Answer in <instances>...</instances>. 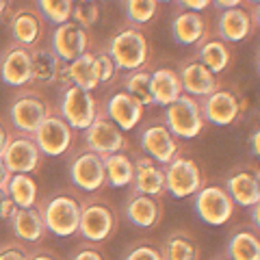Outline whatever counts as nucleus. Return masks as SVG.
<instances>
[{"label":"nucleus","mask_w":260,"mask_h":260,"mask_svg":"<svg viewBox=\"0 0 260 260\" xmlns=\"http://www.w3.org/2000/svg\"><path fill=\"white\" fill-rule=\"evenodd\" d=\"M119 217L117 208L98 193L80 195V223L78 234L91 243H107L117 234Z\"/></svg>","instance_id":"obj_1"},{"label":"nucleus","mask_w":260,"mask_h":260,"mask_svg":"<svg viewBox=\"0 0 260 260\" xmlns=\"http://www.w3.org/2000/svg\"><path fill=\"white\" fill-rule=\"evenodd\" d=\"M44 223L48 234H54L59 239H68L78 234L80 223V195L70 191H56L48 198H39Z\"/></svg>","instance_id":"obj_2"},{"label":"nucleus","mask_w":260,"mask_h":260,"mask_svg":"<svg viewBox=\"0 0 260 260\" xmlns=\"http://www.w3.org/2000/svg\"><path fill=\"white\" fill-rule=\"evenodd\" d=\"M107 52L111 54V59L115 61L117 70L124 72H133V70H141L150 63L152 56V46L148 42V35L139 28V26H126L117 30L111 37Z\"/></svg>","instance_id":"obj_3"},{"label":"nucleus","mask_w":260,"mask_h":260,"mask_svg":"<svg viewBox=\"0 0 260 260\" xmlns=\"http://www.w3.org/2000/svg\"><path fill=\"white\" fill-rule=\"evenodd\" d=\"M50 111V102L37 87H20L9 104V126L15 133L32 135Z\"/></svg>","instance_id":"obj_4"},{"label":"nucleus","mask_w":260,"mask_h":260,"mask_svg":"<svg viewBox=\"0 0 260 260\" xmlns=\"http://www.w3.org/2000/svg\"><path fill=\"white\" fill-rule=\"evenodd\" d=\"M165 126L178 139H195L204 133L206 119L200 107V98L182 93L165 107Z\"/></svg>","instance_id":"obj_5"},{"label":"nucleus","mask_w":260,"mask_h":260,"mask_svg":"<svg viewBox=\"0 0 260 260\" xmlns=\"http://www.w3.org/2000/svg\"><path fill=\"white\" fill-rule=\"evenodd\" d=\"M30 137L35 139L39 152H42L44 156H50V158L70 154L72 148H74V143H76V130L61 117V113L56 109H52L44 117V121L37 126V130Z\"/></svg>","instance_id":"obj_6"},{"label":"nucleus","mask_w":260,"mask_h":260,"mask_svg":"<svg viewBox=\"0 0 260 260\" xmlns=\"http://www.w3.org/2000/svg\"><path fill=\"white\" fill-rule=\"evenodd\" d=\"M193 208L198 217L208 225H225L234 217L237 204L223 184L204 182L193 195Z\"/></svg>","instance_id":"obj_7"},{"label":"nucleus","mask_w":260,"mask_h":260,"mask_svg":"<svg viewBox=\"0 0 260 260\" xmlns=\"http://www.w3.org/2000/svg\"><path fill=\"white\" fill-rule=\"evenodd\" d=\"M56 111L61 113V117L76 133H83L98 117L100 104H98L93 91H87V89H80L76 85H63L59 93V109Z\"/></svg>","instance_id":"obj_8"},{"label":"nucleus","mask_w":260,"mask_h":260,"mask_svg":"<svg viewBox=\"0 0 260 260\" xmlns=\"http://www.w3.org/2000/svg\"><path fill=\"white\" fill-rule=\"evenodd\" d=\"M206 182L200 162L180 152L165 165V189L176 200L193 198L198 189Z\"/></svg>","instance_id":"obj_9"},{"label":"nucleus","mask_w":260,"mask_h":260,"mask_svg":"<svg viewBox=\"0 0 260 260\" xmlns=\"http://www.w3.org/2000/svg\"><path fill=\"white\" fill-rule=\"evenodd\" d=\"M70 180L83 193H100L107 189V174L100 154L83 148L70 158Z\"/></svg>","instance_id":"obj_10"},{"label":"nucleus","mask_w":260,"mask_h":260,"mask_svg":"<svg viewBox=\"0 0 260 260\" xmlns=\"http://www.w3.org/2000/svg\"><path fill=\"white\" fill-rule=\"evenodd\" d=\"M83 133H85V148L100 154V156H109L113 152H128V148H130L126 133L119 126L113 124V121L104 115V111L98 113V117Z\"/></svg>","instance_id":"obj_11"},{"label":"nucleus","mask_w":260,"mask_h":260,"mask_svg":"<svg viewBox=\"0 0 260 260\" xmlns=\"http://www.w3.org/2000/svg\"><path fill=\"white\" fill-rule=\"evenodd\" d=\"M0 158H3L5 167L11 174H37L42 169L44 154L39 152L37 143L30 135H22L13 130L11 139L5 145Z\"/></svg>","instance_id":"obj_12"},{"label":"nucleus","mask_w":260,"mask_h":260,"mask_svg":"<svg viewBox=\"0 0 260 260\" xmlns=\"http://www.w3.org/2000/svg\"><path fill=\"white\" fill-rule=\"evenodd\" d=\"M200 107L204 113V119L215 126H232L237 124L243 115L245 104L239 100L237 93L228 89H217V91L200 98Z\"/></svg>","instance_id":"obj_13"},{"label":"nucleus","mask_w":260,"mask_h":260,"mask_svg":"<svg viewBox=\"0 0 260 260\" xmlns=\"http://www.w3.org/2000/svg\"><path fill=\"white\" fill-rule=\"evenodd\" d=\"M0 80L13 89L30 87L32 80V63L30 48L11 42L0 54Z\"/></svg>","instance_id":"obj_14"},{"label":"nucleus","mask_w":260,"mask_h":260,"mask_svg":"<svg viewBox=\"0 0 260 260\" xmlns=\"http://www.w3.org/2000/svg\"><path fill=\"white\" fill-rule=\"evenodd\" d=\"M141 150L145 156L154 158L160 165H167L172 158H176L178 154L182 152V145H180V139L169 130L165 124H154V126H148L141 133Z\"/></svg>","instance_id":"obj_15"},{"label":"nucleus","mask_w":260,"mask_h":260,"mask_svg":"<svg viewBox=\"0 0 260 260\" xmlns=\"http://www.w3.org/2000/svg\"><path fill=\"white\" fill-rule=\"evenodd\" d=\"M50 48L63 63H70V61H74L78 54L89 50V32L85 26H80L74 20L56 24V28L52 32Z\"/></svg>","instance_id":"obj_16"},{"label":"nucleus","mask_w":260,"mask_h":260,"mask_svg":"<svg viewBox=\"0 0 260 260\" xmlns=\"http://www.w3.org/2000/svg\"><path fill=\"white\" fill-rule=\"evenodd\" d=\"M124 213L133 225L141 228V230H154V228L160 225V221H162L165 206H162V198L130 191V195L126 198Z\"/></svg>","instance_id":"obj_17"},{"label":"nucleus","mask_w":260,"mask_h":260,"mask_svg":"<svg viewBox=\"0 0 260 260\" xmlns=\"http://www.w3.org/2000/svg\"><path fill=\"white\" fill-rule=\"evenodd\" d=\"M223 186L230 193L237 206L249 208L254 204H260V176L256 167L241 165L228 174Z\"/></svg>","instance_id":"obj_18"},{"label":"nucleus","mask_w":260,"mask_h":260,"mask_svg":"<svg viewBox=\"0 0 260 260\" xmlns=\"http://www.w3.org/2000/svg\"><path fill=\"white\" fill-rule=\"evenodd\" d=\"M135 160V176L130 182V191L133 193H145L154 195V198H165V165H160L150 156H137Z\"/></svg>","instance_id":"obj_19"},{"label":"nucleus","mask_w":260,"mask_h":260,"mask_svg":"<svg viewBox=\"0 0 260 260\" xmlns=\"http://www.w3.org/2000/svg\"><path fill=\"white\" fill-rule=\"evenodd\" d=\"M59 85H76L87 91H95L100 87V76H98V59L95 52L87 50L78 54L74 61L63 63L61 74H59Z\"/></svg>","instance_id":"obj_20"},{"label":"nucleus","mask_w":260,"mask_h":260,"mask_svg":"<svg viewBox=\"0 0 260 260\" xmlns=\"http://www.w3.org/2000/svg\"><path fill=\"white\" fill-rule=\"evenodd\" d=\"M143 113H145V107L128 91L113 93L107 100V107H104V115H107L115 126H119L124 133L135 130L141 124Z\"/></svg>","instance_id":"obj_21"},{"label":"nucleus","mask_w":260,"mask_h":260,"mask_svg":"<svg viewBox=\"0 0 260 260\" xmlns=\"http://www.w3.org/2000/svg\"><path fill=\"white\" fill-rule=\"evenodd\" d=\"M258 24V18H251V13L241 7H232V9H221L217 18V37L223 39L228 44H239L254 32Z\"/></svg>","instance_id":"obj_22"},{"label":"nucleus","mask_w":260,"mask_h":260,"mask_svg":"<svg viewBox=\"0 0 260 260\" xmlns=\"http://www.w3.org/2000/svg\"><path fill=\"white\" fill-rule=\"evenodd\" d=\"M9 223H11L15 239L26 243V245H39V243L48 237V228L44 223L39 204L28 206V208H15Z\"/></svg>","instance_id":"obj_23"},{"label":"nucleus","mask_w":260,"mask_h":260,"mask_svg":"<svg viewBox=\"0 0 260 260\" xmlns=\"http://www.w3.org/2000/svg\"><path fill=\"white\" fill-rule=\"evenodd\" d=\"M178 76H180V85L182 91L195 95V98H204L208 93L221 89V83L215 72H210L204 63H200L198 59L186 61L180 70H178Z\"/></svg>","instance_id":"obj_24"},{"label":"nucleus","mask_w":260,"mask_h":260,"mask_svg":"<svg viewBox=\"0 0 260 260\" xmlns=\"http://www.w3.org/2000/svg\"><path fill=\"white\" fill-rule=\"evenodd\" d=\"M9 30L15 44L32 48L44 37V18L37 9H20L9 18Z\"/></svg>","instance_id":"obj_25"},{"label":"nucleus","mask_w":260,"mask_h":260,"mask_svg":"<svg viewBox=\"0 0 260 260\" xmlns=\"http://www.w3.org/2000/svg\"><path fill=\"white\" fill-rule=\"evenodd\" d=\"M30 63H32V80L30 87H50L59 83V74L63 61L52 52V48L32 46L30 48Z\"/></svg>","instance_id":"obj_26"},{"label":"nucleus","mask_w":260,"mask_h":260,"mask_svg":"<svg viewBox=\"0 0 260 260\" xmlns=\"http://www.w3.org/2000/svg\"><path fill=\"white\" fill-rule=\"evenodd\" d=\"M165 260H202V245L189 228H176L160 245Z\"/></svg>","instance_id":"obj_27"},{"label":"nucleus","mask_w":260,"mask_h":260,"mask_svg":"<svg viewBox=\"0 0 260 260\" xmlns=\"http://www.w3.org/2000/svg\"><path fill=\"white\" fill-rule=\"evenodd\" d=\"M172 35L176 39V44H180V46L202 44L208 35L204 15L200 11H189V9L176 13V18L172 22Z\"/></svg>","instance_id":"obj_28"},{"label":"nucleus","mask_w":260,"mask_h":260,"mask_svg":"<svg viewBox=\"0 0 260 260\" xmlns=\"http://www.w3.org/2000/svg\"><path fill=\"white\" fill-rule=\"evenodd\" d=\"M150 89H152V100L154 104L165 109L167 104H172L178 95H182V85L178 72L172 68H156L150 72Z\"/></svg>","instance_id":"obj_29"},{"label":"nucleus","mask_w":260,"mask_h":260,"mask_svg":"<svg viewBox=\"0 0 260 260\" xmlns=\"http://www.w3.org/2000/svg\"><path fill=\"white\" fill-rule=\"evenodd\" d=\"M225 256L230 260H260V237L258 228L243 225L232 230L225 245Z\"/></svg>","instance_id":"obj_30"},{"label":"nucleus","mask_w":260,"mask_h":260,"mask_svg":"<svg viewBox=\"0 0 260 260\" xmlns=\"http://www.w3.org/2000/svg\"><path fill=\"white\" fill-rule=\"evenodd\" d=\"M104 174H107V186L113 189H126L133 182L135 176V160L128 152H113L109 156H102Z\"/></svg>","instance_id":"obj_31"},{"label":"nucleus","mask_w":260,"mask_h":260,"mask_svg":"<svg viewBox=\"0 0 260 260\" xmlns=\"http://www.w3.org/2000/svg\"><path fill=\"white\" fill-rule=\"evenodd\" d=\"M200 63H204L210 72L215 74H221L230 68L232 63V48L228 42L219 37H213V39H204L200 44V50H198V56H195Z\"/></svg>","instance_id":"obj_32"},{"label":"nucleus","mask_w":260,"mask_h":260,"mask_svg":"<svg viewBox=\"0 0 260 260\" xmlns=\"http://www.w3.org/2000/svg\"><path fill=\"white\" fill-rule=\"evenodd\" d=\"M7 195L18 208H28L39 204V184L32 174H11L7 184Z\"/></svg>","instance_id":"obj_33"},{"label":"nucleus","mask_w":260,"mask_h":260,"mask_svg":"<svg viewBox=\"0 0 260 260\" xmlns=\"http://www.w3.org/2000/svg\"><path fill=\"white\" fill-rule=\"evenodd\" d=\"M124 91L130 95H135L143 107H152V89H150V70L141 68V70H133L128 72L124 78Z\"/></svg>","instance_id":"obj_34"},{"label":"nucleus","mask_w":260,"mask_h":260,"mask_svg":"<svg viewBox=\"0 0 260 260\" xmlns=\"http://www.w3.org/2000/svg\"><path fill=\"white\" fill-rule=\"evenodd\" d=\"M156 11H158V0H124L126 20L135 24V26L152 22Z\"/></svg>","instance_id":"obj_35"},{"label":"nucleus","mask_w":260,"mask_h":260,"mask_svg":"<svg viewBox=\"0 0 260 260\" xmlns=\"http://www.w3.org/2000/svg\"><path fill=\"white\" fill-rule=\"evenodd\" d=\"M72 5L74 0H37V11L46 22L56 26L72 18Z\"/></svg>","instance_id":"obj_36"},{"label":"nucleus","mask_w":260,"mask_h":260,"mask_svg":"<svg viewBox=\"0 0 260 260\" xmlns=\"http://www.w3.org/2000/svg\"><path fill=\"white\" fill-rule=\"evenodd\" d=\"M80 26H93V24L100 20V7H98V0H74L72 5V18Z\"/></svg>","instance_id":"obj_37"},{"label":"nucleus","mask_w":260,"mask_h":260,"mask_svg":"<svg viewBox=\"0 0 260 260\" xmlns=\"http://www.w3.org/2000/svg\"><path fill=\"white\" fill-rule=\"evenodd\" d=\"M124 260H165L162 258V251H160V245H154V243H137V245H133L128 251Z\"/></svg>","instance_id":"obj_38"},{"label":"nucleus","mask_w":260,"mask_h":260,"mask_svg":"<svg viewBox=\"0 0 260 260\" xmlns=\"http://www.w3.org/2000/svg\"><path fill=\"white\" fill-rule=\"evenodd\" d=\"M30 247L18 239L0 243V260H28Z\"/></svg>","instance_id":"obj_39"},{"label":"nucleus","mask_w":260,"mask_h":260,"mask_svg":"<svg viewBox=\"0 0 260 260\" xmlns=\"http://www.w3.org/2000/svg\"><path fill=\"white\" fill-rule=\"evenodd\" d=\"M95 59H98V76H100V85L113 83L115 76H117V65L111 59V54L107 50H98Z\"/></svg>","instance_id":"obj_40"},{"label":"nucleus","mask_w":260,"mask_h":260,"mask_svg":"<svg viewBox=\"0 0 260 260\" xmlns=\"http://www.w3.org/2000/svg\"><path fill=\"white\" fill-rule=\"evenodd\" d=\"M70 260H109L107 251L102 249V243H91V241H85L74 249Z\"/></svg>","instance_id":"obj_41"},{"label":"nucleus","mask_w":260,"mask_h":260,"mask_svg":"<svg viewBox=\"0 0 260 260\" xmlns=\"http://www.w3.org/2000/svg\"><path fill=\"white\" fill-rule=\"evenodd\" d=\"M28 260H63L59 254H56L54 249L50 247H42V245H35L30 249L28 254Z\"/></svg>","instance_id":"obj_42"},{"label":"nucleus","mask_w":260,"mask_h":260,"mask_svg":"<svg viewBox=\"0 0 260 260\" xmlns=\"http://www.w3.org/2000/svg\"><path fill=\"white\" fill-rule=\"evenodd\" d=\"M180 5V9H189V11H204L213 5V0H176Z\"/></svg>","instance_id":"obj_43"},{"label":"nucleus","mask_w":260,"mask_h":260,"mask_svg":"<svg viewBox=\"0 0 260 260\" xmlns=\"http://www.w3.org/2000/svg\"><path fill=\"white\" fill-rule=\"evenodd\" d=\"M11 126L7 124L5 119H0V154H3V150H5V145L9 143V139H11Z\"/></svg>","instance_id":"obj_44"},{"label":"nucleus","mask_w":260,"mask_h":260,"mask_svg":"<svg viewBox=\"0 0 260 260\" xmlns=\"http://www.w3.org/2000/svg\"><path fill=\"white\" fill-rule=\"evenodd\" d=\"M15 202L9 198V195H7V200H5V204H3V208H0V219H5V221H9L11 219V215L15 213Z\"/></svg>","instance_id":"obj_45"},{"label":"nucleus","mask_w":260,"mask_h":260,"mask_svg":"<svg viewBox=\"0 0 260 260\" xmlns=\"http://www.w3.org/2000/svg\"><path fill=\"white\" fill-rule=\"evenodd\" d=\"M247 0H213V5L217 9H232V7H241Z\"/></svg>","instance_id":"obj_46"},{"label":"nucleus","mask_w":260,"mask_h":260,"mask_svg":"<svg viewBox=\"0 0 260 260\" xmlns=\"http://www.w3.org/2000/svg\"><path fill=\"white\" fill-rule=\"evenodd\" d=\"M9 178H11V172L5 167L3 158H0V189L7 191V184H9Z\"/></svg>","instance_id":"obj_47"},{"label":"nucleus","mask_w":260,"mask_h":260,"mask_svg":"<svg viewBox=\"0 0 260 260\" xmlns=\"http://www.w3.org/2000/svg\"><path fill=\"white\" fill-rule=\"evenodd\" d=\"M249 150L254 152V156H258V154H260V133H258V130H254L251 137H249Z\"/></svg>","instance_id":"obj_48"},{"label":"nucleus","mask_w":260,"mask_h":260,"mask_svg":"<svg viewBox=\"0 0 260 260\" xmlns=\"http://www.w3.org/2000/svg\"><path fill=\"white\" fill-rule=\"evenodd\" d=\"M251 210V221H254V228L260 225V204H254V206H249Z\"/></svg>","instance_id":"obj_49"},{"label":"nucleus","mask_w":260,"mask_h":260,"mask_svg":"<svg viewBox=\"0 0 260 260\" xmlns=\"http://www.w3.org/2000/svg\"><path fill=\"white\" fill-rule=\"evenodd\" d=\"M7 9H9V0H0V20L5 18V13Z\"/></svg>","instance_id":"obj_50"},{"label":"nucleus","mask_w":260,"mask_h":260,"mask_svg":"<svg viewBox=\"0 0 260 260\" xmlns=\"http://www.w3.org/2000/svg\"><path fill=\"white\" fill-rule=\"evenodd\" d=\"M5 200H7V191H3V189H0V208H3Z\"/></svg>","instance_id":"obj_51"},{"label":"nucleus","mask_w":260,"mask_h":260,"mask_svg":"<svg viewBox=\"0 0 260 260\" xmlns=\"http://www.w3.org/2000/svg\"><path fill=\"white\" fill-rule=\"evenodd\" d=\"M251 3H254V5H258V3H260V0H247V5H251Z\"/></svg>","instance_id":"obj_52"},{"label":"nucleus","mask_w":260,"mask_h":260,"mask_svg":"<svg viewBox=\"0 0 260 260\" xmlns=\"http://www.w3.org/2000/svg\"><path fill=\"white\" fill-rule=\"evenodd\" d=\"M215 260H230V258H228V256H219V258H215Z\"/></svg>","instance_id":"obj_53"},{"label":"nucleus","mask_w":260,"mask_h":260,"mask_svg":"<svg viewBox=\"0 0 260 260\" xmlns=\"http://www.w3.org/2000/svg\"><path fill=\"white\" fill-rule=\"evenodd\" d=\"M158 3H176V0H158Z\"/></svg>","instance_id":"obj_54"}]
</instances>
